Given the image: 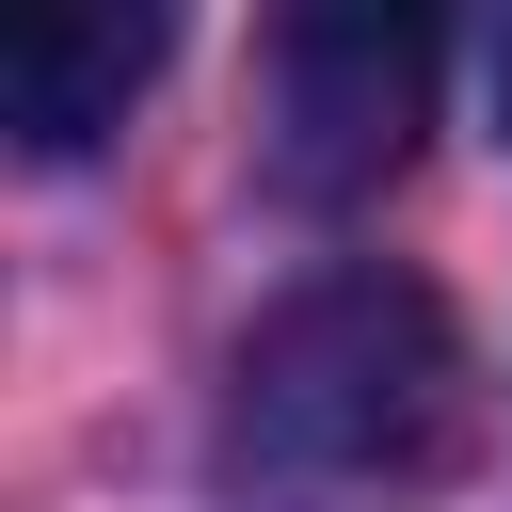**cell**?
<instances>
[{
	"label": "cell",
	"mask_w": 512,
	"mask_h": 512,
	"mask_svg": "<svg viewBox=\"0 0 512 512\" xmlns=\"http://www.w3.org/2000/svg\"><path fill=\"white\" fill-rule=\"evenodd\" d=\"M256 80H272V128H256L272 192L352 208V192L400 176V144L432 112V32L384 16V0H304V16H272V64Z\"/></svg>",
	"instance_id": "7a4b0ae2"
},
{
	"label": "cell",
	"mask_w": 512,
	"mask_h": 512,
	"mask_svg": "<svg viewBox=\"0 0 512 512\" xmlns=\"http://www.w3.org/2000/svg\"><path fill=\"white\" fill-rule=\"evenodd\" d=\"M464 448V336L416 272H304L224 368V480L256 512H416Z\"/></svg>",
	"instance_id": "6da1fadb"
},
{
	"label": "cell",
	"mask_w": 512,
	"mask_h": 512,
	"mask_svg": "<svg viewBox=\"0 0 512 512\" xmlns=\"http://www.w3.org/2000/svg\"><path fill=\"white\" fill-rule=\"evenodd\" d=\"M160 16L144 0H48V16H16L0 32V128L32 144V160H96L112 128H128V96L160 80Z\"/></svg>",
	"instance_id": "3957f363"
},
{
	"label": "cell",
	"mask_w": 512,
	"mask_h": 512,
	"mask_svg": "<svg viewBox=\"0 0 512 512\" xmlns=\"http://www.w3.org/2000/svg\"><path fill=\"white\" fill-rule=\"evenodd\" d=\"M496 128H512V32H496Z\"/></svg>",
	"instance_id": "277c9868"
}]
</instances>
